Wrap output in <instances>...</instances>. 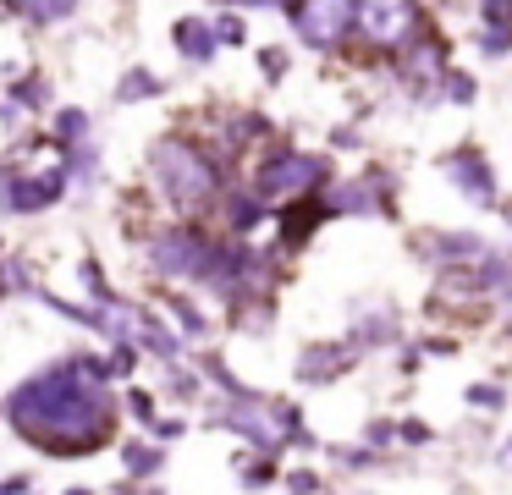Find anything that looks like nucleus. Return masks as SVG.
Returning <instances> with one entry per match:
<instances>
[{"instance_id": "obj_1", "label": "nucleus", "mask_w": 512, "mask_h": 495, "mask_svg": "<svg viewBox=\"0 0 512 495\" xmlns=\"http://www.w3.org/2000/svg\"><path fill=\"white\" fill-rule=\"evenodd\" d=\"M6 418L34 446L56 451V457H83L111 440L116 396L111 380L83 369V358H61L6 396Z\"/></svg>"}, {"instance_id": "obj_2", "label": "nucleus", "mask_w": 512, "mask_h": 495, "mask_svg": "<svg viewBox=\"0 0 512 495\" xmlns=\"http://www.w3.org/2000/svg\"><path fill=\"white\" fill-rule=\"evenodd\" d=\"M149 182H155V193L166 198L177 215H204V209H215V198H221L226 171H221V160H215V149H199V143H188V138H160L155 149H149Z\"/></svg>"}, {"instance_id": "obj_3", "label": "nucleus", "mask_w": 512, "mask_h": 495, "mask_svg": "<svg viewBox=\"0 0 512 495\" xmlns=\"http://www.w3.org/2000/svg\"><path fill=\"white\" fill-rule=\"evenodd\" d=\"M215 253H221V242L204 237V231L188 226V220L149 231V242H144V259H149V270H155L160 281H199L204 286Z\"/></svg>"}, {"instance_id": "obj_4", "label": "nucleus", "mask_w": 512, "mask_h": 495, "mask_svg": "<svg viewBox=\"0 0 512 495\" xmlns=\"http://www.w3.org/2000/svg\"><path fill=\"white\" fill-rule=\"evenodd\" d=\"M331 182V160L325 154H303V149H276L254 165V193L265 204H281V198L314 193V187Z\"/></svg>"}, {"instance_id": "obj_5", "label": "nucleus", "mask_w": 512, "mask_h": 495, "mask_svg": "<svg viewBox=\"0 0 512 495\" xmlns=\"http://www.w3.org/2000/svg\"><path fill=\"white\" fill-rule=\"evenodd\" d=\"M67 165H50V171H34L28 160H6L0 165V209L6 215H39V209L61 204V193H67Z\"/></svg>"}, {"instance_id": "obj_6", "label": "nucleus", "mask_w": 512, "mask_h": 495, "mask_svg": "<svg viewBox=\"0 0 512 495\" xmlns=\"http://www.w3.org/2000/svg\"><path fill=\"white\" fill-rule=\"evenodd\" d=\"M353 33L375 50H402L419 39V0H353Z\"/></svg>"}, {"instance_id": "obj_7", "label": "nucleus", "mask_w": 512, "mask_h": 495, "mask_svg": "<svg viewBox=\"0 0 512 495\" xmlns=\"http://www.w3.org/2000/svg\"><path fill=\"white\" fill-rule=\"evenodd\" d=\"M292 28L309 50H336L353 33V0H292Z\"/></svg>"}, {"instance_id": "obj_8", "label": "nucleus", "mask_w": 512, "mask_h": 495, "mask_svg": "<svg viewBox=\"0 0 512 495\" xmlns=\"http://www.w3.org/2000/svg\"><path fill=\"white\" fill-rule=\"evenodd\" d=\"M441 176H446V182H452L474 209H496V204H501L496 171H490V160H485L479 149H452V154H441Z\"/></svg>"}, {"instance_id": "obj_9", "label": "nucleus", "mask_w": 512, "mask_h": 495, "mask_svg": "<svg viewBox=\"0 0 512 495\" xmlns=\"http://www.w3.org/2000/svg\"><path fill=\"white\" fill-rule=\"evenodd\" d=\"M325 209H331V215H391V176L386 171L353 176V182L325 193Z\"/></svg>"}, {"instance_id": "obj_10", "label": "nucleus", "mask_w": 512, "mask_h": 495, "mask_svg": "<svg viewBox=\"0 0 512 495\" xmlns=\"http://www.w3.org/2000/svg\"><path fill=\"white\" fill-rule=\"evenodd\" d=\"M353 363H358L353 341H309V347L298 352V380L303 385H336Z\"/></svg>"}, {"instance_id": "obj_11", "label": "nucleus", "mask_w": 512, "mask_h": 495, "mask_svg": "<svg viewBox=\"0 0 512 495\" xmlns=\"http://www.w3.org/2000/svg\"><path fill=\"white\" fill-rule=\"evenodd\" d=\"M358 352H375V347H397L402 341V314L397 303H358L353 308V330H347Z\"/></svg>"}, {"instance_id": "obj_12", "label": "nucleus", "mask_w": 512, "mask_h": 495, "mask_svg": "<svg viewBox=\"0 0 512 495\" xmlns=\"http://www.w3.org/2000/svg\"><path fill=\"white\" fill-rule=\"evenodd\" d=\"M424 242V259H441V264H474V259H485L490 253V242L479 237V231H430V237H419Z\"/></svg>"}, {"instance_id": "obj_13", "label": "nucleus", "mask_w": 512, "mask_h": 495, "mask_svg": "<svg viewBox=\"0 0 512 495\" xmlns=\"http://www.w3.org/2000/svg\"><path fill=\"white\" fill-rule=\"evenodd\" d=\"M127 336H138V347L155 352V358H166V363L182 358V336H171V330L160 325L149 308H133V303H127Z\"/></svg>"}, {"instance_id": "obj_14", "label": "nucleus", "mask_w": 512, "mask_h": 495, "mask_svg": "<svg viewBox=\"0 0 512 495\" xmlns=\"http://www.w3.org/2000/svg\"><path fill=\"white\" fill-rule=\"evenodd\" d=\"M171 44H177V55L182 61H193V66H210V55H215V28L210 22H199V17H177V28H171Z\"/></svg>"}, {"instance_id": "obj_15", "label": "nucleus", "mask_w": 512, "mask_h": 495, "mask_svg": "<svg viewBox=\"0 0 512 495\" xmlns=\"http://www.w3.org/2000/svg\"><path fill=\"white\" fill-rule=\"evenodd\" d=\"M215 209H221V220H226V231H254L259 220H265V198L259 193H226L221 187V198H215Z\"/></svg>"}, {"instance_id": "obj_16", "label": "nucleus", "mask_w": 512, "mask_h": 495, "mask_svg": "<svg viewBox=\"0 0 512 495\" xmlns=\"http://www.w3.org/2000/svg\"><path fill=\"white\" fill-rule=\"evenodd\" d=\"M0 6L12 17H23L28 28H56V22H67L78 11V0H0Z\"/></svg>"}, {"instance_id": "obj_17", "label": "nucleus", "mask_w": 512, "mask_h": 495, "mask_svg": "<svg viewBox=\"0 0 512 495\" xmlns=\"http://www.w3.org/2000/svg\"><path fill=\"white\" fill-rule=\"evenodd\" d=\"M166 314L177 319L182 330H188V341H204V336H210V319H204V308L193 303L188 292H166Z\"/></svg>"}, {"instance_id": "obj_18", "label": "nucleus", "mask_w": 512, "mask_h": 495, "mask_svg": "<svg viewBox=\"0 0 512 495\" xmlns=\"http://www.w3.org/2000/svg\"><path fill=\"white\" fill-rule=\"evenodd\" d=\"M94 132L89 110H56V121H50V143L56 149H72V143H83Z\"/></svg>"}, {"instance_id": "obj_19", "label": "nucleus", "mask_w": 512, "mask_h": 495, "mask_svg": "<svg viewBox=\"0 0 512 495\" xmlns=\"http://www.w3.org/2000/svg\"><path fill=\"white\" fill-rule=\"evenodd\" d=\"M160 88H166V83H160V77L149 72V66H133V72H127L122 83H116V99H122V105H138V99H155Z\"/></svg>"}, {"instance_id": "obj_20", "label": "nucleus", "mask_w": 512, "mask_h": 495, "mask_svg": "<svg viewBox=\"0 0 512 495\" xmlns=\"http://www.w3.org/2000/svg\"><path fill=\"white\" fill-rule=\"evenodd\" d=\"M127 468H133V479H155L160 468H166V451L160 446H149V440H127Z\"/></svg>"}, {"instance_id": "obj_21", "label": "nucleus", "mask_w": 512, "mask_h": 495, "mask_svg": "<svg viewBox=\"0 0 512 495\" xmlns=\"http://www.w3.org/2000/svg\"><path fill=\"white\" fill-rule=\"evenodd\" d=\"M12 105L17 110H45L50 105V83H45V77H17V83H12Z\"/></svg>"}, {"instance_id": "obj_22", "label": "nucleus", "mask_w": 512, "mask_h": 495, "mask_svg": "<svg viewBox=\"0 0 512 495\" xmlns=\"http://www.w3.org/2000/svg\"><path fill=\"white\" fill-rule=\"evenodd\" d=\"M479 55H490V61H501V55H512V28H501V22H485V28L474 33Z\"/></svg>"}, {"instance_id": "obj_23", "label": "nucleus", "mask_w": 512, "mask_h": 495, "mask_svg": "<svg viewBox=\"0 0 512 495\" xmlns=\"http://www.w3.org/2000/svg\"><path fill=\"white\" fill-rule=\"evenodd\" d=\"M435 99H452V105H468V99H474V77H468V72H452V66H446V72H441V83H435Z\"/></svg>"}, {"instance_id": "obj_24", "label": "nucleus", "mask_w": 512, "mask_h": 495, "mask_svg": "<svg viewBox=\"0 0 512 495\" xmlns=\"http://www.w3.org/2000/svg\"><path fill=\"white\" fill-rule=\"evenodd\" d=\"M78 275H83V286H89V297H94V303H116V292L105 286L100 259H83V264H78Z\"/></svg>"}, {"instance_id": "obj_25", "label": "nucleus", "mask_w": 512, "mask_h": 495, "mask_svg": "<svg viewBox=\"0 0 512 495\" xmlns=\"http://www.w3.org/2000/svg\"><path fill=\"white\" fill-rule=\"evenodd\" d=\"M166 385H171V396H199V391H204V380H199L193 369H182L177 358L166 363Z\"/></svg>"}, {"instance_id": "obj_26", "label": "nucleus", "mask_w": 512, "mask_h": 495, "mask_svg": "<svg viewBox=\"0 0 512 495\" xmlns=\"http://www.w3.org/2000/svg\"><path fill=\"white\" fill-rule=\"evenodd\" d=\"M237 479H243V484H270V479H276V451H259V457H248Z\"/></svg>"}, {"instance_id": "obj_27", "label": "nucleus", "mask_w": 512, "mask_h": 495, "mask_svg": "<svg viewBox=\"0 0 512 495\" xmlns=\"http://www.w3.org/2000/svg\"><path fill=\"white\" fill-rule=\"evenodd\" d=\"M210 28H215V39H221V44H243L248 39V28H243V17H237V11H221Z\"/></svg>"}, {"instance_id": "obj_28", "label": "nucleus", "mask_w": 512, "mask_h": 495, "mask_svg": "<svg viewBox=\"0 0 512 495\" xmlns=\"http://www.w3.org/2000/svg\"><path fill=\"white\" fill-rule=\"evenodd\" d=\"M133 369H138V347L133 341H116L111 347V380H127Z\"/></svg>"}, {"instance_id": "obj_29", "label": "nucleus", "mask_w": 512, "mask_h": 495, "mask_svg": "<svg viewBox=\"0 0 512 495\" xmlns=\"http://www.w3.org/2000/svg\"><path fill=\"white\" fill-rule=\"evenodd\" d=\"M259 72H265V83H281V77H287V50H281V44L259 50Z\"/></svg>"}, {"instance_id": "obj_30", "label": "nucleus", "mask_w": 512, "mask_h": 495, "mask_svg": "<svg viewBox=\"0 0 512 495\" xmlns=\"http://www.w3.org/2000/svg\"><path fill=\"white\" fill-rule=\"evenodd\" d=\"M468 402L485 407V413H501V407H507V391H501V385H468Z\"/></svg>"}, {"instance_id": "obj_31", "label": "nucleus", "mask_w": 512, "mask_h": 495, "mask_svg": "<svg viewBox=\"0 0 512 495\" xmlns=\"http://www.w3.org/2000/svg\"><path fill=\"white\" fill-rule=\"evenodd\" d=\"M397 440H408V446H430L435 429L424 424V418H402V424H397Z\"/></svg>"}, {"instance_id": "obj_32", "label": "nucleus", "mask_w": 512, "mask_h": 495, "mask_svg": "<svg viewBox=\"0 0 512 495\" xmlns=\"http://www.w3.org/2000/svg\"><path fill=\"white\" fill-rule=\"evenodd\" d=\"M391 440H397V424H391V418H375V424L364 429V446H369V451H386Z\"/></svg>"}, {"instance_id": "obj_33", "label": "nucleus", "mask_w": 512, "mask_h": 495, "mask_svg": "<svg viewBox=\"0 0 512 495\" xmlns=\"http://www.w3.org/2000/svg\"><path fill=\"white\" fill-rule=\"evenodd\" d=\"M479 17H485V22H501V28H512V0H479Z\"/></svg>"}, {"instance_id": "obj_34", "label": "nucleus", "mask_w": 512, "mask_h": 495, "mask_svg": "<svg viewBox=\"0 0 512 495\" xmlns=\"http://www.w3.org/2000/svg\"><path fill=\"white\" fill-rule=\"evenodd\" d=\"M149 435H155V440H171V435H188V424H182V418H149Z\"/></svg>"}, {"instance_id": "obj_35", "label": "nucleus", "mask_w": 512, "mask_h": 495, "mask_svg": "<svg viewBox=\"0 0 512 495\" xmlns=\"http://www.w3.org/2000/svg\"><path fill=\"white\" fill-rule=\"evenodd\" d=\"M127 413H133L138 424H149V418H155V402H149V391H127Z\"/></svg>"}, {"instance_id": "obj_36", "label": "nucleus", "mask_w": 512, "mask_h": 495, "mask_svg": "<svg viewBox=\"0 0 512 495\" xmlns=\"http://www.w3.org/2000/svg\"><path fill=\"white\" fill-rule=\"evenodd\" d=\"M287 484H292V490H320V479H314V473H292Z\"/></svg>"}, {"instance_id": "obj_37", "label": "nucleus", "mask_w": 512, "mask_h": 495, "mask_svg": "<svg viewBox=\"0 0 512 495\" xmlns=\"http://www.w3.org/2000/svg\"><path fill=\"white\" fill-rule=\"evenodd\" d=\"M331 143H336V149H347V143H358V132H353V127H336Z\"/></svg>"}, {"instance_id": "obj_38", "label": "nucleus", "mask_w": 512, "mask_h": 495, "mask_svg": "<svg viewBox=\"0 0 512 495\" xmlns=\"http://www.w3.org/2000/svg\"><path fill=\"white\" fill-rule=\"evenodd\" d=\"M496 468H507V473H512V435L501 440V451H496Z\"/></svg>"}, {"instance_id": "obj_39", "label": "nucleus", "mask_w": 512, "mask_h": 495, "mask_svg": "<svg viewBox=\"0 0 512 495\" xmlns=\"http://www.w3.org/2000/svg\"><path fill=\"white\" fill-rule=\"evenodd\" d=\"M496 303H501V314H507V319H512V286H507V292H501V297H496Z\"/></svg>"}, {"instance_id": "obj_40", "label": "nucleus", "mask_w": 512, "mask_h": 495, "mask_svg": "<svg viewBox=\"0 0 512 495\" xmlns=\"http://www.w3.org/2000/svg\"><path fill=\"white\" fill-rule=\"evenodd\" d=\"M507 226H512V209H507Z\"/></svg>"}]
</instances>
